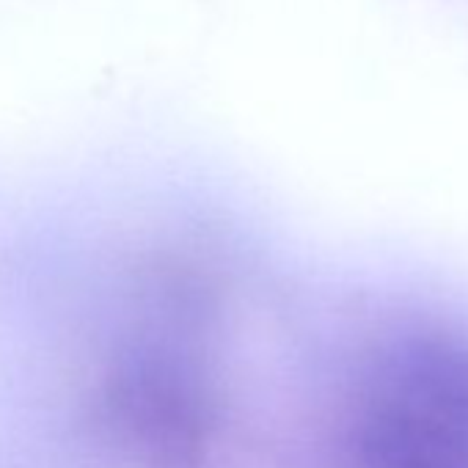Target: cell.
Here are the masks:
<instances>
[{
    "instance_id": "6da1fadb",
    "label": "cell",
    "mask_w": 468,
    "mask_h": 468,
    "mask_svg": "<svg viewBox=\"0 0 468 468\" xmlns=\"http://www.w3.org/2000/svg\"><path fill=\"white\" fill-rule=\"evenodd\" d=\"M369 394L468 427V339L452 334L402 339L378 361Z\"/></svg>"
},
{
    "instance_id": "7a4b0ae2",
    "label": "cell",
    "mask_w": 468,
    "mask_h": 468,
    "mask_svg": "<svg viewBox=\"0 0 468 468\" xmlns=\"http://www.w3.org/2000/svg\"><path fill=\"white\" fill-rule=\"evenodd\" d=\"M353 441L361 468H468L465 427L378 394H367Z\"/></svg>"
}]
</instances>
